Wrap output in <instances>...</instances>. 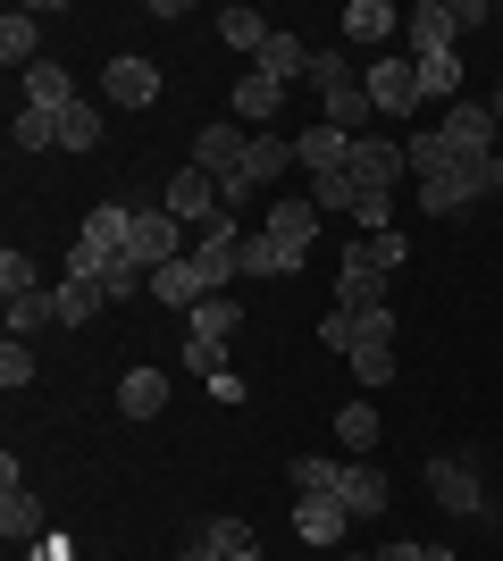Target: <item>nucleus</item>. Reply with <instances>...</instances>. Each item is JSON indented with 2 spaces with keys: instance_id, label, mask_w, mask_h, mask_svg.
<instances>
[{
  "instance_id": "f257e3e1",
  "label": "nucleus",
  "mask_w": 503,
  "mask_h": 561,
  "mask_svg": "<svg viewBox=\"0 0 503 561\" xmlns=\"http://www.w3.org/2000/svg\"><path fill=\"white\" fill-rule=\"evenodd\" d=\"M420 478H428V494H436V503H445L454 519H495V503H487L479 469H470V453H436Z\"/></svg>"
},
{
  "instance_id": "f03ea898",
  "label": "nucleus",
  "mask_w": 503,
  "mask_h": 561,
  "mask_svg": "<svg viewBox=\"0 0 503 561\" xmlns=\"http://www.w3.org/2000/svg\"><path fill=\"white\" fill-rule=\"evenodd\" d=\"M361 93H369V110H378V117H420V68H411V50H386V59H369Z\"/></svg>"
},
{
  "instance_id": "7ed1b4c3",
  "label": "nucleus",
  "mask_w": 503,
  "mask_h": 561,
  "mask_svg": "<svg viewBox=\"0 0 503 561\" xmlns=\"http://www.w3.org/2000/svg\"><path fill=\"white\" fill-rule=\"evenodd\" d=\"M193 252V227L168 210H135V234H126V260H144V268H168V260Z\"/></svg>"
},
{
  "instance_id": "20e7f679",
  "label": "nucleus",
  "mask_w": 503,
  "mask_h": 561,
  "mask_svg": "<svg viewBox=\"0 0 503 561\" xmlns=\"http://www.w3.org/2000/svg\"><path fill=\"white\" fill-rule=\"evenodd\" d=\"M261 234L294 260V268H302V252L319 243V202H311V193H294V202L277 193V202H268V218H261Z\"/></svg>"
},
{
  "instance_id": "39448f33",
  "label": "nucleus",
  "mask_w": 503,
  "mask_h": 561,
  "mask_svg": "<svg viewBox=\"0 0 503 561\" xmlns=\"http://www.w3.org/2000/svg\"><path fill=\"white\" fill-rule=\"evenodd\" d=\"M243 151H252V126H243L236 110H227V117H210V126L193 135V168H202V176H236V168H243Z\"/></svg>"
},
{
  "instance_id": "423d86ee",
  "label": "nucleus",
  "mask_w": 503,
  "mask_h": 561,
  "mask_svg": "<svg viewBox=\"0 0 503 561\" xmlns=\"http://www.w3.org/2000/svg\"><path fill=\"white\" fill-rule=\"evenodd\" d=\"M436 135L454 142V160H479V151H495V135H503V126H495V110H487V101H470V93H461L454 110L436 117Z\"/></svg>"
},
{
  "instance_id": "0eeeda50",
  "label": "nucleus",
  "mask_w": 503,
  "mask_h": 561,
  "mask_svg": "<svg viewBox=\"0 0 503 561\" xmlns=\"http://www.w3.org/2000/svg\"><path fill=\"white\" fill-rule=\"evenodd\" d=\"M344 168H353V185H361V193H395V185L411 176L403 142H386V135H361V142H353V160H344Z\"/></svg>"
},
{
  "instance_id": "6e6552de",
  "label": "nucleus",
  "mask_w": 503,
  "mask_h": 561,
  "mask_svg": "<svg viewBox=\"0 0 503 561\" xmlns=\"http://www.w3.org/2000/svg\"><path fill=\"white\" fill-rule=\"evenodd\" d=\"M335 310H386V268L361 252V234L344 243V268H335Z\"/></svg>"
},
{
  "instance_id": "1a4fd4ad",
  "label": "nucleus",
  "mask_w": 503,
  "mask_h": 561,
  "mask_svg": "<svg viewBox=\"0 0 503 561\" xmlns=\"http://www.w3.org/2000/svg\"><path fill=\"white\" fill-rule=\"evenodd\" d=\"M160 210H168V218H185V227H210V218H218V176H202V168L185 160L176 176H168Z\"/></svg>"
},
{
  "instance_id": "9d476101",
  "label": "nucleus",
  "mask_w": 503,
  "mask_h": 561,
  "mask_svg": "<svg viewBox=\"0 0 503 561\" xmlns=\"http://www.w3.org/2000/svg\"><path fill=\"white\" fill-rule=\"evenodd\" d=\"M344 528H353V512H344L335 494H294V537H302V545L335 553V545H344Z\"/></svg>"
},
{
  "instance_id": "9b49d317",
  "label": "nucleus",
  "mask_w": 503,
  "mask_h": 561,
  "mask_svg": "<svg viewBox=\"0 0 503 561\" xmlns=\"http://www.w3.org/2000/svg\"><path fill=\"white\" fill-rule=\"evenodd\" d=\"M403 34H411V59H428V50H461V9L454 0H420L403 18Z\"/></svg>"
},
{
  "instance_id": "f8f14e48",
  "label": "nucleus",
  "mask_w": 503,
  "mask_h": 561,
  "mask_svg": "<svg viewBox=\"0 0 503 561\" xmlns=\"http://www.w3.org/2000/svg\"><path fill=\"white\" fill-rule=\"evenodd\" d=\"M344 50H378L386 59V43H395V25H403V9H386V0H344Z\"/></svg>"
},
{
  "instance_id": "ddd939ff",
  "label": "nucleus",
  "mask_w": 503,
  "mask_h": 561,
  "mask_svg": "<svg viewBox=\"0 0 503 561\" xmlns=\"http://www.w3.org/2000/svg\"><path fill=\"white\" fill-rule=\"evenodd\" d=\"M335 503H344L353 519H378L386 503H395V486H386L378 461H344V469H335Z\"/></svg>"
},
{
  "instance_id": "4468645a",
  "label": "nucleus",
  "mask_w": 503,
  "mask_h": 561,
  "mask_svg": "<svg viewBox=\"0 0 503 561\" xmlns=\"http://www.w3.org/2000/svg\"><path fill=\"white\" fill-rule=\"evenodd\" d=\"M227 101H236V117L252 126V135H268V126H277V110H286V84H277V76H261V68H243Z\"/></svg>"
},
{
  "instance_id": "2eb2a0df",
  "label": "nucleus",
  "mask_w": 503,
  "mask_h": 561,
  "mask_svg": "<svg viewBox=\"0 0 503 561\" xmlns=\"http://www.w3.org/2000/svg\"><path fill=\"white\" fill-rule=\"evenodd\" d=\"M0 537H9V545H34V537H43V519H34V494H25V478H18V453L0 461Z\"/></svg>"
},
{
  "instance_id": "dca6fc26",
  "label": "nucleus",
  "mask_w": 503,
  "mask_h": 561,
  "mask_svg": "<svg viewBox=\"0 0 503 561\" xmlns=\"http://www.w3.org/2000/svg\"><path fill=\"white\" fill-rule=\"evenodd\" d=\"M151 302H168V310H202L210 302V277H202V268H193V252L185 260H168V268H151Z\"/></svg>"
},
{
  "instance_id": "f3484780",
  "label": "nucleus",
  "mask_w": 503,
  "mask_h": 561,
  "mask_svg": "<svg viewBox=\"0 0 503 561\" xmlns=\"http://www.w3.org/2000/svg\"><path fill=\"white\" fill-rule=\"evenodd\" d=\"M286 168H294V135H277V126H268V135H252V151H243V185L252 193H268V185H286Z\"/></svg>"
},
{
  "instance_id": "a211bd4d",
  "label": "nucleus",
  "mask_w": 503,
  "mask_h": 561,
  "mask_svg": "<svg viewBox=\"0 0 503 561\" xmlns=\"http://www.w3.org/2000/svg\"><path fill=\"white\" fill-rule=\"evenodd\" d=\"M101 93L118 101V110H151V101H160V68H151V59H110V68H101Z\"/></svg>"
},
{
  "instance_id": "6ab92c4d",
  "label": "nucleus",
  "mask_w": 503,
  "mask_h": 561,
  "mask_svg": "<svg viewBox=\"0 0 503 561\" xmlns=\"http://www.w3.org/2000/svg\"><path fill=\"white\" fill-rule=\"evenodd\" d=\"M344 160H353V135H335L328 117H311V126L294 135V168H311V176H335Z\"/></svg>"
},
{
  "instance_id": "aec40b11",
  "label": "nucleus",
  "mask_w": 503,
  "mask_h": 561,
  "mask_svg": "<svg viewBox=\"0 0 503 561\" xmlns=\"http://www.w3.org/2000/svg\"><path fill=\"white\" fill-rule=\"evenodd\" d=\"M18 93H25V110L68 117V110H76V76L59 68V59H43V68H25V84H18Z\"/></svg>"
},
{
  "instance_id": "412c9836",
  "label": "nucleus",
  "mask_w": 503,
  "mask_h": 561,
  "mask_svg": "<svg viewBox=\"0 0 503 561\" xmlns=\"http://www.w3.org/2000/svg\"><path fill=\"white\" fill-rule=\"evenodd\" d=\"M118 411L126 420H160L168 411V369H126L118 377Z\"/></svg>"
},
{
  "instance_id": "4be33fe9",
  "label": "nucleus",
  "mask_w": 503,
  "mask_h": 561,
  "mask_svg": "<svg viewBox=\"0 0 503 561\" xmlns=\"http://www.w3.org/2000/svg\"><path fill=\"white\" fill-rule=\"evenodd\" d=\"M126 234H135V210H126V202H93V210H84V243H93L101 260H118Z\"/></svg>"
},
{
  "instance_id": "5701e85b",
  "label": "nucleus",
  "mask_w": 503,
  "mask_h": 561,
  "mask_svg": "<svg viewBox=\"0 0 503 561\" xmlns=\"http://www.w3.org/2000/svg\"><path fill=\"white\" fill-rule=\"evenodd\" d=\"M378 436H386V420L369 411V402H344V411H335V445H344V461H369Z\"/></svg>"
},
{
  "instance_id": "b1692460",
  "label": "nucleus",
  "mask_w": 503,
  "mask_h": 561,
  "mask_svg": "<svg viewBox=\"0 0 503 561\" xmlns=\"http://www.w3.org/2000/svg\"><path fill=\"white\" fill-rule=\"evenodd\" d=\"M470 202H479V193H470V176H461V160L445 168V176H420V210H428V218H461V210H470Z\"/></svg>"
},
{
  "instance_id": "393cba45",
  "label": "nucleus",
  "mask_w": 503,
  "mask_h": 561,
  "mask_svg": "<svg viewBox=\"0 0 503 561\" xmlns=\"http://www.w3.org/2000/svg\"><path fill=\"white\" fill-rule=\"evenodd\" d=\"M0 59H9V68H43V25H34V9H9V18H0Z\"/></svg>"
},
{
  "instance_id": "a878e982",
  "label": "nucleus",
  "mask_w": 503,
  "mask_h": 561,
  "mask_svg": "<svg viewBox=\"0 0 503 561\" xmlns=\"http://www.w3.org/2000/svg\"><path fill=\"white\" fill-rule=\"evenodd\" d=\"M268 34H277V25H268L261 9H218V43H227V50H243V59H261V50H268Z\"/></svg>"
},
{
  "instance_id": "bb28decb",
  "label": "nucleus",
  "mask_w": 503,
  "mask_h": 561,
  "mask_svg": "<svg viewBox=\"0 0 503 561\" xmlns=\"http://www.w3.org/2000/svg\"><path fill=\"white\" fill-rule=\"evenodd\" d=\"M411 68H420V101H445V110L461 101V50H428Z\"/></svg>"
},
{
  "instance_id": "cd10ccee",
  "label": "nucleus",
  "mask_w": 503,
  "mask_h": 561,
  "mask_svg": "<svg viewBox=\"0 0 503 561\" xmlns=\"http://www.w3.org/2000/svg\"><path fill=\"white\" fill-rule=\"evenodd\" d=\"M252 68L277 76V84H294V76H311V50H302V34H286V25H277V34H268V50L252 59Z\"/></svg>"
},
{
  "instance_id": "c85d7f7f",
  "label": "nucleus",
  "mask_w": 503,
  "mask_h": 561,
  "mask_svg": "<svg viewBox=\"0 0 503 561\" xmlns=\"http://www.w3.org/2000/svg\"><path fill=\"white\" fill-rule=\"evenodd\" d=\"M101 302H110L101 285H76V277H59V285H50V319H59V328H84V319H93Z\"/></svg>"
},
{
  "instance_id": "c756f323",
  "label": "nucleus",
  "mask_w": 503,
  "mask_h": 561,
  "mask_svg": "<svg viewBox=\"0 0 503 561\" xmlns=\"http://www.w3.org/2000/svg\"><path fill=\"white\" fill-rule=\"evenodd\" d=\"M236 268H243V277H294V260L277 252V243H268L261 227H243V243H236Z\"/></svg>"
},
{
  "instance_id": "7c9ffc66",
  "label": "nucleus",
  "mask_w": 503,
  "mask_h": 561,
  "mask_svg": "<svg viewBox=\"0 0 503 561\" xmlns=\"http://www.w3.org/2000/svg\"><path fill=\"white\" fill-rule=\"evenodd\" d=\"M236 328H243V302H236V294H210V302L193 310V335L218 344V352H227V335H236Z\"/></svg>"
},
{
  "instance_id": "2f4dec72",
  "label": "nucleus",
  "mask_w": 503,
  "mask_h": 561,
  "mask_svg": "<svg viewBox=\"0 0 503 561\" xmlns=\"http://www.w3.org/2000/svg\"><path fill=\"white\" fill-rule=\"evenodd\" d=\"M403 160H411V176H445V168H454V142L436 135V126H411Z\"/></svg>"
},
{
  "instance_id": "473e14b6",
  "label": "nucleus",
  "mask_w": 503,
  "mask_h": 561,
  "mask_svg": "<svg viewBox=\"0 0 503 561\" xmlns=\"http://www.w3.org/2000/svg\"><path fill=\"white\" fill-rule=\"evenodd\" d=\"M202 545H210V553H227V561H236V553H261V537H252V519H236V512H218L210 528H202Z\"/></svg>"
},
{
  "instance_id": "72a5a7b5",
  "label": "nucleus",
  "mask_w": 503,
  "mask_h": 561,
  "mask_svg": "<svg viewBox=\"0 0 503 561\" xmlns=\"http://www.w3.org/2000/svg\"><path fill=\"white\" fill-rule=\"evenodd\" d=\"M311 202H319V218H353V202H361L353 168H335V176H311Z\"/></svg>"
},
{
  "instance_id": "f704fd0d",
  "label": "nucleus",
  "mask_w": 503,
  "mask_h": 561,
  "mask_svg": "<svg viewBox=\"0 0 503 561\" xmlns=\"http://www.w3.org/2000/svg\"><path fill=\"white\" fill-rule=\"evenodd\" d=\"M59 151H101V110L93 101H76V110L59 117Z\"/></svg>"
},
{
  "instance_id": "c9c22d12",
  "label": "nucleus",
  "mask_w": 503,
  "mask_h": 561,
  "mask_svg": "<svg viewBox=\"0 0 503 561\" xmlns=\"http://www.w3.org/2000/svg\"><path fill=\"white\" fill-rule=\"evenodd\" d=\"M335 469H344V461H328V453H302V461L286 469V486H294V494H335Z\"/></svg>"
},
{
  "instance_id": "e433bc0d",
  "label": "nucleus",
  "mask_w": 503,
  "mask_h": 561,
  "mask_svg": "<svg viewBox=\"0 0 503 561\" xmlns=\"http://www.w3.org/2000/svg\"><path fill=\"white\" fill-rule=\"evenodd\" d=\"M344 84H361L353 59H344V50H311V93L328 101V93H344Z\"/></svg>"
},
{
  "instance_id": "4c0bfd02",
  "label": "nucleus",
  "mask_w": 503,
  "mask_h": 561,
  "mask_svg": "<svg viewBox=\"0 0 503 561\" xmlns=\"http://www.w3.org/2000/svg\"><path fill=\"white\" fill-rule=\"evenodd\" d=\"M353 386H369V394H378V386H395V344H361V352H353Z\"/></svg>"
},
{
  "instance_id": "58836bf2",
  "label": "nucleus",
  "mask_w": 503,
  "mask_h": 561,
  "mask_svg": "<svg viewBox=\"0 0 503 561\" xmlns=\"http://www.w3.org/2000/svg\"><path fill=\"white\" fill-rule=\"evenodd\" d=\"M34 328H59V319H50V285H43V294H18V302H9V335L25 344Z\"/></svg>"
},
{
  "instance_id": "ea45409f",
  "label": "nucleus",
  "mask_w": 503,
  "mask_h": 561,
  "mask_svg": "<svg viewBox=\"0 0 503 561\" xmlns=\"http://www.w3.org/2000/svg\"><path fill=\"white\" fill-rule=\"evenodd\" d=\"M9 142H18V151H50V142H59V117H50V110H18Z\"/></svg>"
},
{
  "instance_id": "a19ab883",
  "label": "nucleus",
  "mask_w": 503,
  "mask_h": 561,
  "mask_svg": "<svg viewBox=\"0 0 503 561\" xmlns=\"http://www.w3.org/2000/svg\"><path fill=\"white\" fill-rule=\"evenodd\" d=\"M34 369H43V360H34V344H18V335H9V344H0V386H9V394H25V386H34Z\"/></svg>"
},
{
  "instance_id": "79ce46f5",
  "label": "nucleus",
  "mask_w": 503,
  "mask_h": 561,
  "mask_svg": "<svg viewBox=\"0 0 503 561\" xmlns=\"http://www.w3.org/2000/svg\"><path fill=\"white\" fill-rule=\"evenodd\" d=\"M18 294H43V277L25 252H0V302H18Z\"/></svg>"
},
{
  "instance_id": "37998d69",
  "label": "nucleus",
  "mask_w": 503,
  "mask_h": 561,
  "mask_svg": "<svg viewBox=\"0 0 503 561\" xmlns=\"http://www.w3.org/2000/svg\"><path fill=\"white\" fill-rule=\"evenodd\" d=\"M144 285H151V268H144V260H110V277H101V294H110V302H135Z\"/></svg>"
},
{
  "instance_id": "c03bdc74",
  "label": "nucleus",
  "mask_w": 503,
  "mask_h": 561,
  "mask_svg": "<svg viewBox=\"0 0 503 561\" xmlns=\"http://www.w3.org/2000/svg\"><path fill=\"white\" fill-rule=\"evenodd\" d=\"M361 252H369V260L386 268V277H395V268L411 260V234H403V227H386V234H361Z\"/></svg>"
},
{
  "instance_id": "a18cd8bd",
  "label": "nucleus",
  "mask_w": 503,
  "mask_h": 561,
  "mask_svg": "<svg viewBox=\"0 0 503 561\" xmlns=\"http://www.w3.org/2000/svg\"><path fill=\"white\" fill-rule=\"evenodd\" d=\"M353 227L361 234H386V227H395V193H361V202H353Z\"/></svg>"
},
{
  "instance_id": "49530a36",
  "label": "nucleus",
  "mask_w": 503,
  "mask_h": 561,
  "mask_svg": "<svg viewBox=\"0 0 503 561\" xmlns=\"http://www.w3.org/2000/svg\"><path fill=\"white\" fill-rule=\"evenodd\" d=\"M361 344H395V310H353V352Z\"/></svg>"
},
{
  "instance_id": "de8ad7c7",
  "label": "nucleus",
  "mask_w": 503,
  "mask_h": 561,
  "mask_svg": "<svg viewBox=\"0 0 503 561\" xmlns=\"http://www.w3.org/2000/svg\"><path fill=\"white\" fill-rule=\"evenodd\" d=\"M461 176H470V193H479V202H487V193H503V160H495V151L461 160Z\"/></svg>"
},
{
  "instance_id": "09e8293b",
  "label": "nucleus",
  "mask_w": 503,
  "mask_h": 561,
  "mask_svg": "<svg viewBox=\"0 0 503 561\" xmlns=\"http://www.w3.org/2000/svg\"><path fill=\"white\" fill-rule=\"evenodd\" d=\"M176 360H185V369L202 377V386H210V377H218V360H227V352H218V344H202V335H185V352H176Z\"/></svg>"
},
{
  "instance_id": "8fccbe9b",
  "label": "nucleus",
  "mask_w": 503,
  "mask_h": 561,
  "mask_svg": "<svg viewBox=\"0 0 503 561\" xmlns=\"http://www.w3.org/2000/svg\"><path fill=\"white\" fill-rule=\"evenodd\" d=\"M319 344H328V352H344V360H353V310H328V319H319Z\"/></svg>"
},
{
  "instance_id": "3c124183",
  "label": "nucleus",
  "mask_w": 503,
  "mask_h": 561,
  "mask_svg": "<svg viewBox=\"0 0 503 561\" xmlns=\"http://www.w3.org/2000/svg\"><path fill=\"white\" fill-rule=\"evenodd\" d=\"M243 394H252V386H243L236 369H218V377H210V402H243Z\"/></svg>"
},
{
  "instance_id": "603ef678",
  "label": "nucleus",
  "mask_w": 503,
  "mask_h": 561,
  "mask_svg": "<svg viewBox=\"0 0 503 561\" xmlns=\"http://www.w3.org/2000/svg\"><path fill=\"white\" fill-rule=\"evenodd\" d=\"M34 561H68V545H59V537H43V545H34Z\"/></svg>"
},
{
  "instance_id": "864d4df0",
  "label": "nucleus",
  "mask_w": 503,
  "mask_h": 561,
  "mask_svg": "<svg viewBox=\"0 0 503 561\" xmlns=\"http://www.w3.org/2000/svg\"><path fill=\"white\" fill-rule=\"evenodd\" d=\"M176 561H227V553H210V545L193 537V545H185V553H176Z\"/></svg>"
},
{
  "instance_id": "5fc2aeb1",
  "label": "nucleus",
  "mask_w": 503,
  "mask_h": 561,
  "mask_svg": "<svg viewBox=\"0 0 503 561\" xmlns=\"http://www.w3.org/2000/svg\"><path fill=\"white\" fill-rule=\"evenodd\" d=\"M487 110H495V126H503V84H495V93H487Z\"/></svg>"
},
{
  "instance_id": "6e6d98bb",
  "label": "nucleus",
  "mask_w": 503,
  "mask_h": 561,
  "mask_svg": "<svg viewBox=\"0 0 503 561\" xmlns=\"http://www.w3.org/2000/svg\"><path fill=\"white\" fill-rule=\"evenodd\" d=\"M335 561H378V553H335Z\"/></svg>"
},
{
  "instance_id": "4d7b16f0",
  "label": "nucleus",
  "mask_w": 503,
  "mask_h": 561,
  "mask_svg": "<svg viewBox=\"0 0 503 561\" xmlns=\"http://www.w3.org/2000/svg\"><path fill=\"white\" fill-rule=\"evenodd\" d=\"M236 561H261V553H236Z\"/></svg>"
}]
</instances>
